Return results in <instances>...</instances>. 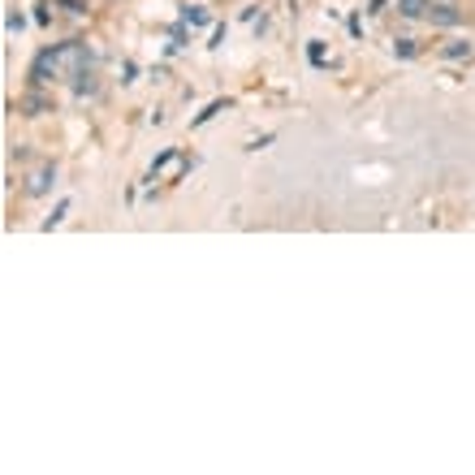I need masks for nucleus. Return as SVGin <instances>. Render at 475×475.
I'll return each mask as SVG.
<instances>
[{"mask_svg": "<svg viewBox=\"0 0 475 475\" xmlns=\"http://www.w3.org/2000/svg\"><path fill=\"white\" fill-rule=\"evenodd\" d=\"M82 69H87V48L78 39H69V43L39 52V61L31 66V78L35 87H43V82H57V78H78Z\"/></svg>", "mask_w": 475, "mask_h": 475, "instance_id": "1", "label": "nucleus"}, {"mask_svg": "<svg viewBox=\"0 0 475 475\" xmlns=\"http://www.w3.org/2000/svg\"><path fill=\"white\" fill-rule=\"evenodd\" d=\"M428 22L441 27V31L463 27V9H458V0H432V4H428Z\"/></svg>", "mask_w": 475, "mask_h": 475, "instance_id": "2", "label": "nucleus"}, {"mask_svg": "<svg viewBox=\"0 0 475 475\" xmlns=\"http://www.w3.org/2000/svg\"><path fill=\"white\" fill-rule=\"evenodd\" d=\"M52 186H57V165H39V169L27 177V195H31V199L52 195Z\"/></svg>", "mask_w": 475, "mask_h": 475, "instance_id": "3", "label": "nucleus"}, {"mask_svg": "<svg viewBox=\"0 0 475 475\" xmlns=\"http://www.w3.org/2000/svg\"><path fill=\"white\" fill-rule=\"evenodd\" d=\"M22 108H27V117H43V113H52V100H43V96H27Z\"/></svg>", "mask_w": 475, "mask_h": 475, "instance_id": "5", "label": "nucleus"}, {"mask_svg": "<svg viewBox=\"0 0 475 475\" xmlns=\"http://www.w3.org/2000/svg\"><path fill=\"white\" fill-rule=\"evenodd\" d=\"M393 48H398V52H402V57H415V39H398V43H393Z\"/></svg>", "mask_w": 475, "mask_h": 475, "instance_id": "7", "label": "nucleus"}, {"mask_svg": "<svg viewBox=\"0 0 475 475\" xmlns=\"http://www.w3.org/2000/svg\"><path fill=\"white\" fill-rule=\"evenodd\" d=\"M445 57H454V61H458V57H471V48H467V43H449V48H445Z\"/></svg>", "mask_w": 475, "mask_h": 475, "instance_id": "6", "label": "nucleus"}, {"mask_svg": "<svg viewBox=\"0 0 475 475\" xmlns=\"http://www.w3.org/2000/svg\"><path fill=\"white\" fill-rule=\"evenodd\" d=\"M428 4L432 0H398V13L402 18H428Z\"/></svg>", "mask_w": 475, "mask_h": 475, "instance_id": "4", "label": "nucleus"}]
</instances>
